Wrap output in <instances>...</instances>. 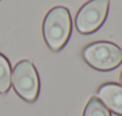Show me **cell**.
<instances>
[{"mask_svg":"<svg viewBox=\"0 0 122 116\" xmlns=\"http://www.w3.org/2000/svg\"><path fill=\"white\" fill-rule=\"evenodd\" d=\"M12 83L15 91L24 101L31 103L37 98L40 81L35 66L30 61L23 60L15 66L12 73Z\"/></svg>","mask_w":122,"mask_h":116,"instance_id":"obj_4","label":"cell"},{"mask_svg":"<svg viewBox=\"0 0 122 116\" xmlns=\"http://www.w3.org/2000/svg\"><path fill=\"white\" fill-rule=\"evenodd\" d=\"M83 57L98 71H111L122 64V49L111 42H95L85 47Z\"/></svg>","mask_w":122,"mask_h":116,"instance_id":"obj_2","label":"cell"},{"mask_svg":"<svg viewBox=\"0 0 122 116\" xmlns=\"http://www.w3.org/2000/svg\"><path fill=\"white\" fill-rule=\"evenodd\" d=\"M97 98L105 105L107 109L122 116V86L107 83L97 91Z\"/></svg>","mask_w":122,"mask_h":116,"instance_id":"obj_5","label":"cell"},{"mask_svg":"<svg viewBox=\"0 0 122 116\" xmlns=\"http://www.w3.org/2000/svg\"><path fill=\"white\" fill-rule=\"evenodd\" d=\"M42 30L47 45L54 51L60 50L67 43L72 30L70 11L64 6L53 7L44 17Z\"/></svg>","mask_w":122,"mask_h":116,"instance_id":"obj_1","label":"cell"},{"mask_svg":"<svg viewBox=\"0 0 122 116\" xmlns=\"http://www.w3.org/2000/svg\"><path fill=\"white\" fill-rule=\"evenodd\" d=\"M120 81H121V85H122V72H121V77H120Z\"/></svg>","mask_w":122,"mask_h":116,"instance_id":"obj_8","label":"cell"},{"mask_svg":"<svg viewBox=\"0 0 122 116\" xmlns=\"http://www.w3.org/2000/svg\"><path fill=\"white\" fill-rule=\"evenodd\" d=\"M84 116H111L105 105L97 98L91 97L85 106Z\"/></svg>","mask_w":122,"mask_h":116,"instance_id":"obj_7","label":"cell"},{"mask_svg":"<svg viewBox=\"0 0 122 116\" xmlns=\"http://www.w3.org/2000/svg\"><path fill=\"white\" fill-rule=\"evenodd\" d=\"M109 0H90L83 5L76 16V28L80 34L87 35L97 31L108 16Z\"/></svg>","mask_w":122,"mask_h":116,"instance_id":"obj_3","label":"cell"},{"mask_svg":"<svg viewBox=\"0 0 122 116\" xmlns=\"http://www.w3.org/2000/svg\"><path fill=\"white\" fill-rule=\"evenodd\" d=\"M11 86V66L7 59L0 54V93H6Z\"/></svg>","mask_w":122,"mask_h":116,"instance_id":"obj_6","label":"cell"}]
</instances>
